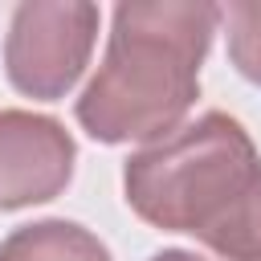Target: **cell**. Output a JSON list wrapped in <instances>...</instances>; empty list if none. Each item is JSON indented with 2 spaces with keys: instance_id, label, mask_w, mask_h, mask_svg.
<instances>
[{
  "instance_id": "6da1fadb",
  "label": "cell",
  "mask_w": 261,
  "mask_h": 261,
  "mask_svg": "<svg viewBox=\"0 0 261 261\" xmlns=\"http://www.w3.org/2000/svg\"><path fill=\"white\" fill-rule=\"evenodd\" d=\"M126 204L155 228L192 232L228 261H261V155L220 110L135 151Z\"/></svg>"
},
{
  "instance_id": "3957f363",
  "label": "cell",
  "mask_w": 261,
  "mask_h": 261,
  "mask_svg": "<svg viewBox=\"0 0 261 261\" xmlns=\"http://www.w3.org/2000/svg\"><path fill=\"white\" fill-rule=\"evenodd\" d=\"M98 37V8L73 0L20 4L4 37L8 82L29 98H61L82 77Z\"/></svg>"
},
{
  "instance_id": "5b68a950",
  "label": "cell",
  "mask_w": 261,
  "mask_h": 261,
  "mask_svg": "<svg viewBox=\"0 0 261 261\" xmlns=\"http://www.w3.org/2000/svg\"><path fill=\"white\" fill-rule=\"evenodd\" d=\"M0 261H110V253L73 220H37L4 237Z\"/></svg>"
},
{
  "instance_id": "277c9868",
  "label": "cell",
  "mask_w": 261,
  "mask_h": 261,
  "mask_svg": "<svg viewBox=\"0 0 261 261\" xmlns=\"http://www.w3.org/2000/svg\"><path fill=\"white\" fill-rule=\"evenodd\" d=\"M73 139L57 118L0 110V208L45 204L73 175Z\"/></svg>"
},
{
  "instance_id": "52a82bcc",
  "label": "cell",
  "mask_w": 261,
  "mask_h": 261,
  "mask_svg": "<svg viewBox=\"0 0 261 261\" xmlns=\"http://www.w3.org/2000/svg\"><path fill=\"white\" fill-rule=\"evenodd\" d=\"M147 261H200V257L196 253H184V249H163V253H155Z\"/></svg>"
},
{
  "instance_id": "8992f818",
  "label": "cell",
  "mask_w": 261,
  "mask_h": 261,
  "mask_svg": "<svg viewBox=\"0 0 261 261\" xmlns=\"http://www.w3.org/2000/svg\"><path fill=\"white\" fill-rule=\"evenodd\" d=\"M228 57L253 86H261V4L257 0L228 8Z\"/></svg>"
},
{
  "instance_id": "7a4b0ae2",
  "label": "cell",
  "mask_w": 261,
  "mask_h": 261,
  "mask_svg": "<svg viewBox=\"0 0 261 261\" xmlns=\"http://www.w3.org/2000/svg\"><path fill=\"white\" fill-rule=\"evenodd\" d=\"M220 16L208 0L118 4L106 57L77 98V122L98 143L167 139L200 94V61Z\"/></svg>"
}]
</instances>
